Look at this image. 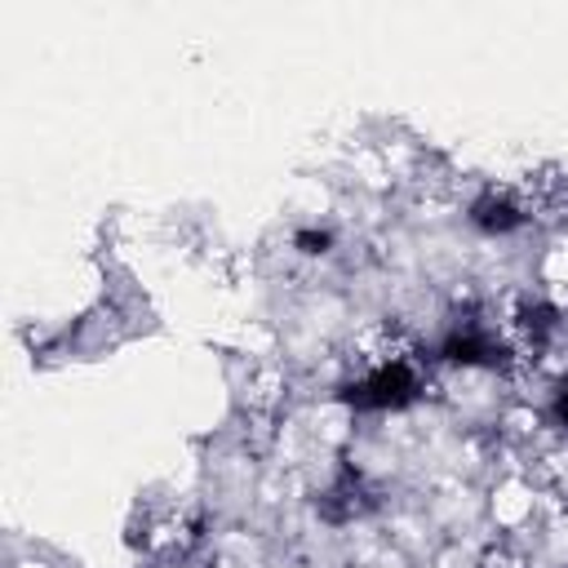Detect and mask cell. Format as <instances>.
I'll return each mask as SVG.
<instances>
[{
    "instance_id": "cell-1",
    "label": "cell",
    "mask_w": 568,
    "mask_h": 568,
    "mask_svg": "<svg viewBox=\"0 0 568 568\" xmlns=\"http://www.w3.org/2000/svg\"><path fill=\"white\" fill-rule=\"evenodd\" d=\"M466 217L484 235H510V231H519L528 222V204L510 186H488L484 195H475V204H470Z\"/></svg>"
},
{
    "instance_id": "cell-2",
    "label": "cell",
    "mask_w": 568,
    "mask_h": 568,
    "mask_svg": "<svg viewBox=\"0 0 568 568\" xmlns=\"http://www.w3.org/2000/svg\"><path fill=\"white\" fill-rule=\"evenodd\" d=\"M368 506H373V497H368L364 479H355V475H342V479L315 501V510H320L328 524H351V519H359Z\"/></svg>"
},
{
    "instance_id": "cell-3",
    "label": "cell",
    "mask_w": 568,
    "mask_h": 568,
    "mask_svg": "<svg viewBox=\"0 0 568 568\" xmlns=\"http://www.w3.org/2000/svg\"><path fill=\"white\" fill-rule=\"evenodd\" d=\"M546 417H550V426L568 430V377H559V382L550 386V395H546Z\"/></svg>"
},
{
    "instance_id": "cell-4",
    "label": "cell",
    "mask_w": 568,
    "mask_h": 568,
    "mask_svg": "<svg viewBox=\"0 0 568 568\" xmlns=\"http://www.w3.org/2000/svg\"><path fill=\"white\" fill-rule=\"evenodd\" d=\"M297 244H302V253H328V235L324 231H302Z\"/></svg>"
}]
</instances>
